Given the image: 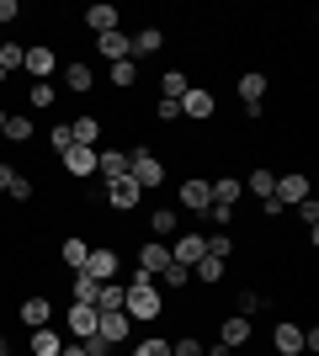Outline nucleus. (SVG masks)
Segmentation results:
<instances>
[{"instance_id":"4c0bfd02","label":"nucleus","mask_w":319,"mask_h":356,"mask_svg":"<svg viewBox=\"0 0 319 356\" xmlns=\"http://www.w3.org/2000/svg\"><path fill=\"white\" fill-rule=\"evenodd\" d=\"M128 356H170V341H165V335H144Z\"/></svg>"},{"instance_id":"6e6d98bb","label":"nucleus","mask_w":319,"mask_h":356,"mask_svg":"<svg viewBox=\"0 0 319 356\" xmlns=\"http://www.w3.org/2000/svg\"><path fill=\"white\" fill-rule=\"evenodd\" d=\"M0 351H6V330H0Z\"/></svg>"},{"instance_id":"7c9ffc66","label":"nucleus","mask_w":319,"mask_h":356,"mask_svg":"<svg viewBox=\"0 0 319 356\" xmlns=\"http://www.w3.org/2000/svg\"><path fill=\"white\" fill-rule=\"evenodd\" d=\"M224 266H229V261H218V255H202L197 266H192V282H202V287H218V282H224Z\"/></svg>"},{"instance_id":"4d7b16f0","label":"nucleus","mask_w":319,"mask_h":356,"mask_svg":"<svg viewBox=\"0 0 319 356\" xmlns=\"http://www.w3.org/2000/svg\"><path fill=\"white\" fill-rule=\"evenodd\" d=\"M0 356H11V351H0Z\"/></svg>"},{"instance_id":"dca6fc26","label":"nucleus","mask_w":319,"mask_h":356,"mask_svg":"<svg viewBox=\"0 0 319 356\" xmlns=\"http://www.w3.org/2000/svg\"><path fill=\"white\" fill-rule=\"evenodd\" d=\"M59 351H64V330L59 325L27 330V356H59Z\"/></svg>"},{"instance_id":"3c124183","label":"nucleus","mask_w":319,"mask_h":356,"mask_svg":"<svg viewBox=\"0 0 319 356\" xmlns=\"http://www.w3.org/2000/svg\"><path fill=\"white\" fill-rule=\"evenodd\" d=\"M282 213H288V208H282L277 197H266V202H261V218H282Z\"/></svg>"},{"instance_id":"1a4fd4ad","label":"nucleus","mask_w":319,"mask_h":356,"mask_svg":"<svg viewBox=\"0 0 319 356\" xmlns=\"http://www.w3.org/2000/svg\"><path fill=\"white\" fill-rule=\"evenodd\" d=\"M213 112H218V96H213L208 86H186V96H181V118H192V122H208Z\"/></svg>"},{"instance_id":"aec40b11","label":"nucleus","mask_w":319,"mask_h":356,"mask_svg":"<svg viewBox=\"0 0 319 356\" xmlns=\"http://www.w3.org/2000/svg\"><path fill=\"white\" fill-rule=\"evenodd\" d=\"M208 186H213V202H218V208H240V197H245V181L240 176H208Z\"/></svg>"},{"instance_id":"9b49d317","label":"nucleus","mask_w":319,"mask_h":356,"mask_svg":"<svg viewBox=\"0 0 319 356\" xmlns=\"http://www.w3.org/2000/svg\"><path fill=\"white\" fill-rule=\"evenodd\" d=\"M96 335H101L106 346H128V335H133V319H128V314H101L96 309Z\"/></svg>"},{"instance_id":"412c9836","label":"nucleus","mask_w":319,"mask_h":356,"mask_svg":"<svg viewBox=\"0 0 319 356\" xmlns=\"http://www.w3.org/2000/svg\"><path fill=\"white\" fill-rule=\"evenodd\" d=\"M234 90H240L245 106H261V102H266V90H272V80H266V70H245Z\"/></svg>"},{"instance_id":"de8ad7c7","label":"nucleus","mask_w":319,"mask_h":356,"mask_svg":"<svg viewBox=\"0 0 319 356\" xmlns=\"http://www.w3.org/2000/svg\"><path fill=\"white\" fill-rule=\"evenodd\" d=\"M11 22H22V0H0V27H11Z\"/></svg>"},{"instance_id":"72a5a7b5","label":"nucleus","mask_w":319,"mask_h":356,"mask_svg":"<svg viewBox=\"0 0 319 356\" xmlns=\"http://www.w3.org/2000/svg\"><path fill=\"white\" fill-rule=\"evenodd\" d=\"M186 86H192V74H186V70H165V74H160V96H165V102H181Z\"/></svg>"},{"instance_id":"ddd939ff","label":"nucleus","mask_w":319,"mask_h":356,"mask_svg":"<svg viewBox=\"0 0 319 356\" xmlns=\"http://www.w3.org/2000/svg\"><path fill=\"white\" fill-rule=\"evenodd\" d=\"M22 70H27L32 80H54V70H59V59H54V43H27V59H22Z\"/></svg>"},{"instance_id":"a19ab883","label":"nucleus","mask_w":319,"mask_h":356,"mask_svg":"<svg viewBox=\"0 0 319 356\" xmlns=\"http://www.w3.org/2000/svg\"><path fill=\"white\" fill-rule=\"evenodd\" d=\"M202 223H208V234L213 229H229V223H234V208H218V202H213V208L202 213Z\"/></svg>"},{"instance_id":"6e6552de","label":"nucleus","mask_w":319,"mask_h":356,"mask_svg":"<svg viewBox=\"0 0 319 356\" xmlns=\"http://www.w3.org/2000/svg\"><path fill=\"white\" fill-rule=\"evenodd\" d=\"M16 319H22V330L54 325V298H48V293H27V298H22V309H16Z\"/></svg>"},{"instance_id":"f704fd0d","label":"nucleus","mask_w":319,"mask_h":356,"mask_svg":"<svg viewBox=\"0 0 319 356\" xmlns=\"http://www.w3.org/2000/svg\"><path fill=\"white\" fill-rule=\"evenodd\" d=\"M27 106L32 112H54V106H59L54 102V80H32L27 86Z\"/></svg>"},{"instance_id":"c85d7f7f","label":"nucleus","mask_w":319,"mask_h":356,"mask_svg":"<svg viewBox=\"0 0 319 356\" xmlns=\"http://www.w3.org/2000/svg\"><path fill=\"white\" fill-rule=\"evenodd\" d=\"M272 186H277V170H272V165H256V170L245 176V192L256 197V202H266V197H272Z\"/></svg>"},{"instance_id":"393cba45","label":"nucleus","mask_w":319,"mask_h":356,"mask_svg":"<svg viewBox=\"0 0 319 356\" xmlns=\"http://www.w3.org/2000/svg\"><path fill=\"white\" fill-rule=\"evenodd\" d=\"M138 74H144L138 59H117V64H106V86H112V90H133Z\"/></svg>"},{"instance_id":"cd10ccee","label":"nucleus","mask_w":319,"mask_h":356,"mask_svg":"<svg viewBox=\"0 0 319 356\" xmlns=\"http://www.w3.org/2000/svg\"><path fill=\"white\" fill-rule=\"evenodd\" d=\"M0 138H6V144H32V138H38V128H32L27 112H11V118H6V128H0Z\"/></svg>"},{"instance_id":"9d476101","label":"nucleus","mask_w":319,"mask_h":356,"mask_svg":"<svg viewBox=\"0 0 319 356\" xmlns=\"http://www.w3.org/2000/svg\"><path fill=\"white\" fill-rule=\"evenodd\" d=\"M64 335H69V341H91L96 335V309L91 303H69V309H64Z\"/></svg>"},{"instance_id":"ea45409f","label":"nucleus","mask_w":319,"mask_h":356,"mask_svg":"<svg viewBox=\"0 0 319 356\" xmlns=\"http://www.w3.org/2000/svg\"><path fill=\"white\" fill-rule=\"evenodd\" d=\"M261 303H266V298H261L256 287H245V293L234 298V314H245V319H250V314H261Z\"/></svg>"},{"instance_id":"423d86ee","label":"nucleus","mask_w":319,"mask_h":356,"mask_svg":"<svg viewBox=\"0 0 319 356\" xmlns=\"http://www.w3.org/2000/svg\"><path fill=\"white\" fill-rule=\"evenodd\" d=\"M176 197H181V208H176V213H197V218H202V213L213 208V186H208V176H186L181 186H176Z\"/></svg>"},{"instance_id":"49530a36","label":"nucleus","mask_w":319,"mask_h":356,"mask_svg":"<svg viewBox=\"0 0 319 356\" xmlns=\"http://www.w3.org/2000/svg\"><path fill=\"white\" fill-rule=\"evenodd\" d=\"M298 218H304V229H319V202H314V197L298 202Z\"/></svg>"},{"instance_id":"5fc2aeb1","label":"nucleus","mask_w":319,"mask_h":356,"mask_svg":"<svg viewBox=\"0 0 319 356\" xmlns=\"http://www.w3.org/2000/svg\"><path fill=\"white\" fill-rule=\"evenodd\" d=\"M6 118H11V112H6V106H0V128H6Z\"/></svg>"},{"instance_id":"a211bd4d","label":"nucleus","mask_w":319,"mask_h":356,"mask_svg":"<svg viewBox=\"0 0 319 356\" xmlns=\"http://www.w3.org/2000/svg\"><path fill=\"white\" fill-rule=\"evenodd\" d=\"M165 266H170V245H160V239H144V245H138V271H144V277H160Z\"/></svg>"},{"instance_id":"864d4df0","label":"nucleus","mask_w":319,"mask_h":356,"mask_svg":"<svg viewBox=\"0 0 319 356\" xmlns=\"http://www.w3.org/2000/svg\"><path fill=\"white\" fill-rule=\"evenodd\" d=\"M202 356H234L229 346H202Z\"/></svg>"},{"instance_id":"37998d69","label":"nucleus","mask_w":319,"mask_h":356,"mask_svg":"<svg viewBox=\"0 0 319 356\" xmlns=\"http://www.w3.org/2000/svg\"><path fill=\"white\" fill-rule=\"evenodd\" d=\"M6 197H11V202H32V176H22V170H16V176H11V192H6Z\"/></svg>"},{"instance_id":"473e14b6","label":"nucleus","mask_w":319,"mask_h":356,"mask_svg":"<svg viewBox=\"0 0 319 356\" xmlns=\"http://www.w3.org/2000/svg\"><path fill=\"white\" fill-rule=\"evenodd\" d=\"M122 293H128V282H117V277L101 282V287H96V309H101V314H117L122 309Z\"/></svg>"},{"instance_id":"f3484780","label":"nucleus","mask_w":319,"mask_h":356,"mask_svg":"<svg viewBox=\"0 0 319 356\" xmlns=\"http://www.w3.org/2000/svg\"><path fill=\"white\" fill-rule=\"evenodd\" d=\"M122 176H128V149H101V154H96V181L112 186V181H122Z\"/></svg>"},{"instance_id":"f257e3e1","label":"nucleus","mask_w":319,"mask_h":356,"mask_svg":"<svg viewBox=\"0 0 319 356\" xmlns=\"http://www.w3.org/2000/svg\"><path fill=\"white\" fill-rule=\"evenodd\" d=\"M122 314H128L133 325H154V319H165V293L154 287V277H144V271H133V277H128Z\"/></svg>"},{"instance_id":"0eeeda50","label":"nucleus","mask_w":319,"mask_h":356,"mask_svg":"<svg viewBox=\"0 0 319 356\" xmlns=\"http://www.w3.org/2000/svg\"><path fill=\"white\" fill-rule=\"evenodd\" d=\"M96 154H101V149H85V144H69L59 154V165H64V176L69 181H91L96 176Z\"/></svg>"},{"instance_id":"a18cd8bd","label":"nucleus","mask_w":319,"mask_h":356,"mask_svg":"<svg viewBox=\"0 0 319 356\" xmlns=\"http://www.w3.org/2000/svg\"><path fill=\"white\" fill-rule=\"evenodd\" d=\"M154 122H181V102H165V96H160V102H154Z\"/></svg>"},{"instance_id":"2f4dec72","label":"nucleus","mask_w":319,"mask_h":356,"mask_svg":"<svg viewBox=\"0 0 319 356\" xmlns=\"http://www.w3.org/2000/svg\"><path fill=\"white\" fill-rule=\"evenodd\" d=\"M154 287H160V293H186V287H192V271L170 261V266L160 271V277H154Z\"/></svg>"},{"instance_id":"58836bf2","label":"nucleus","mask_w":319,"mask_h":356,"mask_svg":"<svg viewBox=\"0 0 319 356\" xmlns=\"http://www.w3.org/2000/svg\"><path fill=\"white\" fill-rule=\"evenodd\" d=\"M208 255L229 261V255H234V234H224V229H213V234H208Z\"/></svg>"},{"instance_id":"39448f33","label":"nucleus","mask_w":319,"mask_h":356,"mask_svg":"<svg viewBox=\"0 0 319 356\" xmlns=\"http://www.w3.org/2000/svg\"><path fill=\"white\" fill-rule=\"evenodd\" d=\"M250 341H256V325H250L245 314H218V346H229V351H245Z\"/></svg>"},{"instance_id":"13d9d810","label":"nucleus","mask_w":319,"mask_h":356,"mask_svg":"<svg viewBox=\"0 0 319 356\" xmlns=\"http://www.w3.org/2000/svg\"><path fill=\"white\" fill-rule=\"evenodd\" d=\"M298 356H309V351H298Z\"/></svg>"},{"instance_id":"09e8293b","label":"nucleus","mask_w":319,"mask_h":356,"mask_svg":"<svg viewBox=\"0 0 319 356\" xmlns=\"http://www.w3.org/2000/svg\"><path fill=\"white\" fill-rule=\"evenodd\" d=\"M80 346H85V356H112V351H117V346H106L101 335H91V341H80Z\"/></svg>"},{"instance_id":"20e7f679","label":"nucleus","mask_w":319,"mask_h":356,"mask_svg":"<svg viewBox=\"0 0 319 356\" xmlns=\"http://www.w3.org/2000/svg\"><path fill=\"white\" fill-rule=\"evenodd\" d=\"M85 277H91V282H112V277H117L122 271V255H117V245H91V255H85Z\"/></svg>"},{"instance_id":"c756f323","label":"nucleus","mask_w":319,"mask_h":356,"mask_svg":"<svg viewBox=\"0 0 319 356\" xmlns=\"http://www.w3.org/2000/svg\"><path fill=\"white\" fill-rule=\"evenodd\" d=\"M85 255H91V239H80V234H69L59 245V266H69V271H80L85 266Z\"/></svg>"},{"instance_id":"bb28decb","label":"nucleus","mask_w":319,"mask_h":356,"mask_svg":"<svg viewBox=\"0 0 319 356\" xmlns=\"http://www.w3.org/2000/svg\"><path fill=\"white\" fill-rule=\"evenodd\" d=\"M85 27H91L96 38H101V32H117V27H122V11L101 0V6H91V11H85Z\"/></svg>"},{"instance_id":"2eb2a0df","label":"nucleus","mask_w":319,"mask_h":356,"mask_svg":"<svg viewBox=\"0 0 319 356\" xmlns=\"http://www.w3.org/2000/svg\"><path fill=\"white\" fill-rule=\"evenodd\" d=\"M59 80H64V90L69 96H85V90L96 86V70L85 59H69V64H59Z\"/></svg>"},{"instance_id":"5701e85b","label":"nucleus","mask_w":319,"mask_h":356,"mask_svg":"<svg viewBox=\"0 0 319 356\" xmlns=\"http://www.w3.org/2000/svg\"><path fill=\"white\" fill-rule=\"evenodd\" d=\"M176 234H181V213H176V208H154V213H149V239L170 245Z\"/></svg>"},{"instance_id":"603ef678","label":"nucleus","mask_w":319,"mask_h":356,"mask_svg":"<svg viewBox=\"0 0 319 356\" xmlns=\"http://www.w3.org/2000/svg\"><path fill=\"white\" fill-rule=\"evenodd\" d=\"M59 356H85V346H80V341H64V351Z\"/></svg>"},{"instance_id":"b1692460","label":"nucleus","mask_w":319,"mask_h":356,"mask_svg":"<svg viewBox=\"0 0 319 356\" xmlns=\"http://www.w3.org/2000/svg\"><path fill=\"white\" fill-rule=\"evenodd\" d=\"M96 54H101L106 64H117V59H133V43H128V32H101V38H96Z\"/></svg>"},{"instance_id":"f03ea898","label":"nucleus","mask_w":319,"mask_h":356,"mask_svg":"<svg viewBox=\"0 0 319 356\" xmlns=\"http://www.w3.org/2000/svg\"><path fill=\"white\" fill-rule=\"evenodd\" d=\"M165 176H170V165L160 160L144 138H138V144H128V181H133L138 192H160V186H165Z\"/></svg>"},{"instance_id":"c9c22d12","label":"nucleus","mask_w":319,"mask_h":356,"mask_svg":"<svg viewBox=\"0 0 319 356\" xmlns=\"http://www.w3.org/2000/svg\"><path fill=\"white\" fill-rule=\"evenodd\" d=\"M22 59H27V43L6 38V43H0V74H16V70H22Z\"/></svg>"},{"instance_id":"6ab92c4d","label":"nucleus","mask_w":319,"mask_h":356,"mask_svg":"<svg viewBox=\"0 0 319 356\" xmlns=\"http://www.w3.org/2000/svg\"><path fill=\"white\" fill-rule=\"evenodd\" d=\"M128 43H133V59L144 64V54H160V48H165V27H154V22H144L138 32H128Z\"/></svg>"},{"instance_id":"a878e982","label":"nucleus","mask_w":319,"mask_h":356,"mask_svg":"<svg viewBox=\"0 0 319 356\" xmlns=\"http://www.w3.org/2000/svg\"><path fill=\"white\" fill-rule=\"evenodd\" d=\"M69 134H75V144L101 149V118H96V112H80V118L69 122Z\"/></svg>"},{"instance_id":"7ed1b4c3","label":"nucleus","mask_w":319,"mask_h":356,"mask_svg":"<svg viewBox=\"0 0 319 356\" xmlns=\"http://www.w3.org/2000/svg\"><path fill=\"white\" fill-rule=\"evenodd\" d=\"M202 255H208V234H202V229H181V234L170 239V261H176V266H197Z\"/></svg>"},{"instance_id":"c03bdc74","label":"nucleus","mask_w":319,"mask_h":356,"mask_svg":"<svg viewBox=\"0 0 319 356\" xmlns=\"http://www.w3.org/2000/svg\"><path fill=\"white\" fill-rule=\"evenodd\" d=\"M170 356H202V341L197 335H176V341H170Z\"/></svg>"},{"instance_id":"4468645a","label":"nucleus","mask_w":319,"mask_h":356,"mask_svg":"<svg viewBox=\"0 0 319 356\" xmlns=\"http://www.w3.org/2000/svg\"><path fill=\"white\" fill-rule=\"evenodd\" d=\"M101 197H106V208H112V213H138V197H144V192L122 176V181H112V186H101Z\"/></svg>"},{"instance_id":"79ce46f5","label":"nucleus","mask_w":319,"mask_h":356,"mask_svg":"<svg viewBox=\"0 0 319 356\" xmlns=\"http://www.w3.org/2000/svg\"><path fill=\"white\" fill-rule=\"evenodd\" d=\"M48 144H54V154H64V149L75 144V134H69V122H54V128H48Z\"/></svg>"},{"instance_id":"4be33fe9","label":"nucleus","mask_w":319,"mask_h":356,"mask_svg":"<svg viewBox=\"0 0 319 356\" xmlns=\"http://www.w3.org/2000/svg\"><path fill=\"white\" fill-rule=\"evenodd\" d=\"M272 351H277V356H298V351H304V325L282 319V325L272 330Z\"/></svg>"},{"instance_id":"e433bc0d","label":"nucleus","mask_w":319,"mask_h":356,"mask_svg":"<svg viewBox=\"0 0 319 356\" xmlns=\"http://www.w3.org/2000/svg\"><path fill=\"white\" fill-rule=\"evenodd\" d=\"M96 287H101V282H91L85 271H75V277H69V303H91V309H96Z\"/></svg>"},{"instance_id":"f8f14e48","label":"nucleus","mask_w":319,"mask_h":356,"mask_svg":"<svg viewBox=\"0 0 319 356\" xmlns=\"http://www.w3.org/2000/svg\"><path fill=\"white\" fill-rule=\"evenodd\" d=\"M272 197L282 202V208H298V202L309 197V176H304V170H282L277 186H272Z\"/></svg>"},{"instance_id":"8fccbe9b","label":"nucleus","mask_w":319,"mask_h":356,"mask_svg":"<svg viewBox=\"0 0 319 356\" xmlns=\"http://www.w3.org/2000/svg\"><path fill=\"white\" fill-rule=\"evenodd\" d=\"M11 176H16V165H11V160H0V197L11 192Z\"/></svg>"}]
</instances>
